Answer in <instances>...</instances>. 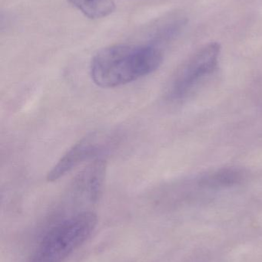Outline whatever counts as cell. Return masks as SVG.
<instances>
[{
	"instance_id": "6da1fadb",
	"label": "cell",
	"mask_w": 262,
	"mask_h": 262,
	"mask_svg": "<svg viewBox=\"0 0 262 262\" xmlns=\"http://www.w3.org/2000/svg\"><path fill=\"white\" fill-rule=\"evenodd\" d=\"M161 49L153 44H120L104 48L91 61L90 75L96 85L113 89L152 73L163 62Z\"/></svg>"
},
{
	"instance_id": "7a4b0ae2",
	"label": "cell",
	"mask_w": 262,
	"mask_h": 262,
	"mask_svg": "<svg viewBox=\"0 0 262 262\" xmlns=\"http://www.w3.org/2000/svg\"><path fill=\"white\" fill-rule=\"evenodd\" d=\"M97 216L80 212L55 225L45 235L29 262H63L91 236Z\"/></svg>"
},
{
	"instance_id": "3957f363",
	"label": "cell",
	"mask_w": 262,
	"mask_h": 262,
	"mask_svg": "<svg viewBox=\"0 0 262 262\" xmlns=\"http://www.w3.org/2000/svg\"><path fill=\"white\" fill-rule=\"evenodd\" d=\"M221 47L210 43L200 49L182 66L169 83L166 92L169 99L187 96L203 80L213 73L218 66Z\"/></svg>"
},
{
	"instance_id": "277c9868",
	"label": "cell",
	"mask_w": 262,
	"mask_h": 262,
	"mask_svg": "<svg viewBox=\"0 0 262 262\" xmlns=\"http://www.w3.org/2000/svg\"><path fill=\"white\" fill-rule=\"evenodd\" d=\"M115 136L106 132H95L83 137L48 172V181H56L84 162L102 158L103 154L115 146Z\"/></svg>"
},
{
	"instance_id": "5b68a950",
	"label": "cell",
	"mask_w": 262,
	"mask_h": 262,
	"mask_svg": "<svg viewBox=\"0 0 262 262\" xmlns=\"http://www.w3.org/2000/svg\"><path fill=\"white\" fill-rule=\"evenodd\" d=\"M106 167V160L104 159L92 160L72 180V193L90 202L98 200L104 186Z\"/></svg>"
},
{
	"instance_id": "8992f818",
	"label": "cell",
	"mask_w": 262,
	"mask_h": 262,
	"mask_svg": "<svg viewBox=\"0 0 262 262\" xmlns=\"http://www.w3.org/2000/svg\"><path fill=\"white\" fill-rule=\"evenodd\" d=\"M187 18L182 12H175L160 18L151 29V44L158 45L173 39L184 29Z\"/></svg>"
},
{
	"instance_id": "52a82bcc",
	"label": "cell",
	"mask_w": 262,
	"mask_h": 262,
	"mask_svg": "<svg viewBox=\"0 0 262 262\" xmlns=\"http://www.w3.org/2000/svg\"><path fill=\"white\" fill-rule=\"evenodd\" d=\"M246 177V171L241 168H221L203 176L199 184L211 189H224L240 184Z\"/></svg>"
},
{
	"instance_id": "ba28073f",
	"label": "cell",
	"mask_w": 262,
	"mask_h": 262,
	"mask_svg": "<svg viewBox=\"0 0 262 262\" xmlns=\"http://www.w3.org/2000/svg\"><path fill=\"white\" fill-rule=\"evenodd\" d=\"M82 13L92 19L104 18L115 9V0H67Z\"/></svg>"
}]
</instances>
